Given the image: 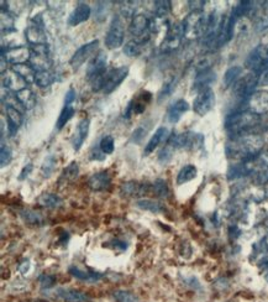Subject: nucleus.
<instances>
[{"mask_svg": "<svg viewBox=\"0 0 268 302\" xmlns=\"http://www.w3.org/2000/svg\"><path fill=\"white\" fill-rule=\"evenodd\" d=\"M263 139L256 134H246L233 138L226 144V156L237 162L253 161L262 152Z\"/></svg>", "mask_w": 268, "mask_h": 302, "instance_id": "f257e3e1", "label": "nucleus"}, {"mask_svg": "<svg viewBox=\"0 0 268 302\" xmlns=\"http://www.w3.org/2000/svg\"><path fill=\"white\" fill-rule=\"evenodd\" d=\"M259 123V115L253 114V113L242 110V112L234 113L226 118L225 129L229 133L230 138H237L241 135L250 134L257 124Z\"/></svg>", "mask_w": 268, "mask_h": 302, "instance_id": "f03ea898", "label": "nucleus"}, {"mask_svg": "<svg viewBox=\"0 0 268 302\" xmlns=\"http://www.w3.org/2000/svg\"><path fill=\"white\" fill-rule=\"evenodd\" d=\"M208 15L203 12H190L189 15L184 19L183 25L184 37L189 40L203 37L208 32Z\"/></svg>", "mask_w": 268, "mask_h": 302, "instance_id": "7ed1b4c3", "label": "nucleus"}, {"mask_svg": "<svg viewBox=\"0 0 268 302\" xmlns=\"http://www.w3.org/2000/svg\"><path fill=\"white\" fill-rule=\"evenodd\" d=\"M175 149H187V150H197L204 144V137L199 133L187 132L182 134H172L168 139Z\"/></svg>", "mask_w": 268, "mask_h": 302, "instance_id": "20e7f679", "label": "nucleus"}, {"mask_svg": "<svg viewBox=\"0 0 268 302\" xmlns=\"http://www.w3.org/2000/svg\"><path fill=\"white\" fill-rule=\"evenodd\" d=\"M246 67L256 74L268 70V46L258 45L250 52L245 62Z\"/></svg>", "mask_w": 268, "mask_h": 302, "instance_id": "39448f33", "label": "nucleus"}, {"mask_svg": "<svg viewBox=\"0 0 268 302\" xmlns=\"http://www.w3.org/2000/svg\"><path fill=\"white\" fill-rule=\"evenodd\" d=\"M124 37H125V29H124L123 19L119 15H115L110 23L106 35H105V46L109 50L119 49L123 46Z\"/></svg>", "mask_w": 268, "mask_h": 302, "instance_id": "423d86ee", "label": "nucleus"}, {"mask_svg": "<svg viewBox=\"0 0 268 302\" xmlns=\"http://www.w3.org/2000/svg\"><path fill=\"white\" fill-rule=\"evenodd\" d=\"M184 36L183 31V25L179 23L171 24L167 26V32L161 44V52L164 54H168V52L175 51L181 45L182 37Z\"/></svg>", "mask_w": 268, "mask_h": 302, "instance_id": "0eeeda50", "label": "nucleus"}, {"mask_svg": "<svg viewBox=\"0 0 268 302\" xmlns=\"http://www.w3.org/2000/svg\"><path fill=\"white\" fill-rule=\"evenodd\" d=\"M258 77L259 74L253 73V72L241 77L233 85V92L235 96L239 97V98H241L245 102L248 97L255 93L256 87L258 85Z\"/></svg>", "mask_w": 268, "mask_h": 302, "instance_id": "6e6552de", "label": "nucleus"}, {"mask_svg": "<svg viewBox=\"0 0 268 302\" xmlns=\"http://www.w3.org/2000/svg\"><path fill=\"white\" fill-rule=\"evenodd\" d=\"M31 57H30V65L34 67L36 72L38 71H49L52 65L51 57H49L48 47L47 45L31 46Z\"/></svg>", "mask_w": 268, "mask_h": 302, "instance_id": "1a4fd4ad", "label": "nucleus"}, {"mask_svg": "<svg viewBox=\"0 0 268 302\" xmlns=\"http://www.w3.org/2000/svg\"><path fill=\"white\" fill-rule=\"evenodd\" d=\"M252 182L256 186L268 184V150L261 152L252 161Z\"/></svg>", "mask_w": 268, "mask_h": 302, "instance_id": "9d476101", "label": "nucleus"}, {"mask_svg": "<svg viewBox=\"0 0 268 302\" xmlns=\"http://www.w3.org/2000/svg\"><path fill=\"white\" fill-rule=\"evenodd\" d=\"M245 110L253 113V114L261 115L268 113V92L258 91L252 96L248 97L244 102Z\"/></svg>", "mask_w": 268, "mask_h": 302, "instance_id": "9b49d317", "label": "nucleus"}, {"mask_svg": "<svg viewBox=\"0 0 268 302\" xmlns=\"http://www.w3.org/2000/svg\"><path fill=\"white\" fill-rule=\"evenodd\" d=\"M98 46H99V41L93 40L90 41V42L85 44V45L79 47V49L74 52L73 56H72L70 60V65L72 70L73 71L79 70V68L84 65L85 61L89 60L90 56H92L94 52L98 50Z\"/></svg>", "mask_w": 268, "mask_h": 302, "instance_id": "f8f14e48", "label": "nucleus"}, {"mask_svg": "<svg viewBox=\"0 0 268 302\" xmlns=\"http://www.w3.org/2000/svg\"><path fill=\"white\" fill-rule=\"evenodd\" d=\"M215 105V93L212 92L211 88L204 90L198 93L197 98L194 99V104H193V109L198 115H205L208 114L210 110L214 108Z\"/></svg>", "mask_w": 268, "mask_h": 302, "instance_id": "ddd939ff", "label": "nucleus"}, {"mask_svg": "<svg viewBox=\"0 0 268 302\" xmlns=\"http://www.w3.org/2000/svg\"><path fill=\"white\" fill-rule=\"evenodd\" d=\"M3 56H5L7 61L12 65H21V63H29L31 57V50L26 46H15L7 49V51H2Z\"/></svg>", "mask_w": 268, "mask_h": 302, "instance_id": "4468645a", "label": "nucleus"}, {"mask_svg": "<svg viewBox=\"0 0 268 302\" xmlns=\"http://www.w3.org/2000/svg\"><path fill=\"white\" fill-rule=\"evenodd\" d=\"M128 76H129V67H125V66H121V67L110 70L106 83H105V87L103 90L104 93L110 94L114 92V91L117 90L119 85L123 83L124 79H125Z\"/></svg>", "mask_w": 268, "mask_h": 302, "instance_id": "2eb2a0df", "label": "nucleus"}, {"mask_svg": "<svg viewBox=\"0 0 268 302\" xmlns=\"http://www.w3.org/2000/svg\"><path fill=\"white\" fill-rule=\"evenodd\" d=\"M106 63H108V56L104 51H99L93 60L90 61L89 65L87 67V78L92 79L94 77L99 76V74L104 73L106 71Z\"/></svg>", "mask_w": 268, "mask_h": 302, "instance_id": "dca6fc26", "label": "nucleus"}, {"mask_svg": "<svg viewBox=\"0 0 268 302\" xmlns=\"http://www.w3.org/2000/svg\"><path fill=\"white\" fill-rule=\"evenodd\" d=\"M89 128L90 120L88 118H83L82 120H79V123L77 124L73 138H72V146H73V149L76 151L81 150L85 139L88 138V134H89Z\"/></svg>", "mask_w": 268, "mask_h": 302, "instance_id": "f3484780", "label": "nucleus"}, {"mask_svg": "<svg viewBox=\"0 0 268 302\" xmlns=\"http://www.w3.org/2000/svg\"><path fill=\"white\" fill-rule=\"evenodd\" d=\"M148 26H150V19H148L145 14H136V15L132 18L129 31L130 34L134 35L136 38H139L150 34V32H148Z\"/></svg>", "mask_w": 268, "mask_h": 302, "instance_id": "a211bd4d", "label": "nucleus"}, {"mask_svg": "<svg viewBox=\"0 0 268 302\" xmlns=\"http://www.w3.org/2000/svg\"><path fill=\"white\" fill-rule=\"evenodd\" d=\"M90 15H92L90 5L83 2L78 3V5L74 8L73 12L71 13L70 18H68V25L70 26H78V25L87 21L90 18Z\"/></svg>", "mask_w": 268, "mask_h": 302, "instance_id": "6ab92c4d", "label": "nucleus"}, {"mask_svg": "<svg viewBox=\"0 0 268 302\" xmlns=\"http://www.w3.org/2000/svg\"><path fill=\"white\" fill-rule=\"evenodd\" d=\"M25 38L31 46L47 45V36L42 26L31 24L25 30Z\"/></svg>", "mask_w": 268, "mask_h": 302, "instance_id": "aec40b11", "label": "nucleus"}, {"mask_svg": "<svg viewBox=\"0 0 268 302\" xmlns=\"http://www.w3.org/2000/svg\"><path fill=\"white\" fill-rule=\"evenodd\" d=\"M5 107V115L8 119V132H9L10 137H14L23 124L24 116L23 112L16 108L10 107V105H4Z\"/></svg>", "mask_w": 268, "mask_h": 302, "instance_id": "412c9836", "label": "nucleus"}, {"mask_svg": "<svg viewBox=\"0 0 268 302\" xmlns=\"http://www.w3.org/2000/svg\"><path fill=\"white\" fill-rule=\"evenodd\" d=\"M170 137H171L170 130H168L167 128L161 126V128L157 129L156 132H154V134L151 137V139L148 140V143L146 144L145 150H143V155H145V156L151 155L152 152L158 148L159 144L167 143L168 139H170Z\"/></svg>", "mask_w": 268, "mask_h": 302, "instance_id": "4be33fe9", "label": "nucleus"}, {"mask_svg": "<svg viewBox=\"0 0 268 302\" xmlns=\"http://www.w3.org/2000/svg\"><path fill=\"white\" fill-rule=\"evenodd\" d=\"M2 83H3V87L7 88L8 91H13L14 93L24 90V88H26V85H27V83L25 82L20 76H18L15 72H13L12 70L5 72V73H3Z\"/></svg>", "mask_w": 268, "mask_h": 302, "instance_id": "5701e85b", "label": "nucleus"}, {"mask_svg": "<svg viewBox=\"0 0 268 302\" xmlns=\"http://www.w3.org/2000/svg\"><path fill=\"white\" fill-rule=\"evenodd\" d=\"M110 184H112V179H110V175L106 171L94 174L88 180V187L94 192H100V191L108 190L110 187Z\"/></svg>", "mask_w": 268, "mask_h": 302, "instance_id": "b1692460", "label": "nucleus"}, {"mask_svg": "<svg viewBox=\"0 0 268 302\" xmlns=\"http://www.w3.org/2000/svg\"><path fill=\"white\" fill-rule=\"evenodd\" d=\"M150 40V35H145L142 37L134 38V40H130L124 45L123 52L124 55H126L128 57H136L142 52L143 47H145L146 44Z\"/></svg>", "mask_w": 268, "mask_h": 302, "instance_id": "393cba45", "label": "nucleus"}, {"mask_svg": "<svg viewBox=\"0 0 268 302\" xmlns=\"http://www.w3.org/2000/svg\"><path fill=\"white\" fill-rule=\"evenodd\" d=\"M189 110V104L184 99H178L175 103L170 105L167 110V120L170 123L176 124L179 119L183 116L184 113H187Z\"/></svg>", "mask_w": 268, "mask_h": 302, "instance_id": "a878e982", "label": "nucleus"}, {"mask_svg": "<svg viewBox=\"0 0 268 302\" xmlns=\"http://www.w3.org/2000/svg\"><path fill=\"white\" fill-rule=\"evenodd\" d=\"M56 296L66 302H90V297L78 290L59 289L56 290Z\"/></svg>", "mask_w": 268, "mask_h": 302, "instance_id": "bb28decb", "label": "nucleus"}, {"mask_svg": "<svg viewBox=\"0 0 268 302\" xmlns=\"http://www.w3.org/2000/svg\"><path fill=\"white\" fill-rule=\"evenodd\" d=\"M215 79H217V74L211 70L199 73L195 77L194 83H193V90L197 91L198 93L204 90H208V88H210V84L215 82Z\"/></svg>", "mask_w": 268, "mask_h": 302, "instance_id": "cd10ccee", "label": "nucleus"}, {"mask_svg": "<svg viewBox=\"0 0 268 302\" xmlns=\"http://www.w3.org/2000/svg\"><path fill=\"white\" fill-rule=\"evenodd\" d=\"M36 201H37L38 206L49 209L60 208L63 204L62 198L59 197L57 195H55V193H42L41 196H38Z\"/></svg>", "mask_w": 268, "mask_h": 302, "instance_id": "c85d7f7f", "label": "nucleus"}, {"mask_svg": "<svg viewBox=\"0 0 268 302\" xmlns=\"http://www.w3.org/2000/svg\"><path fill=\"white\" fill-rule=\"evenodd\" d=\"M15 97L18 98V101L20 102V104L23 105L25 110H30L36 105V94L32 92L30 88H24V90L19 91L15 93Z\"/></svg>", "mask_w": 268, "mask_h": 302, "instance_id": "c756f323", "label": "nucleus"}, {"mask_svg": "<svg viewBox=\"0 0 268 302\" xmlns=\"http://www.w3.org/2000/svg\"><path fill=\"white\" fill-rule=\"evenodd\" d=\"M70 274L72 276H74L76 279L82 280V281H87V282H95L103 278L101 274L94 273V271L82 270V269H79L78 267H71Z\"/></svg>", "mask_w": 268, "mask_h": 302, "instance_id": "7c9ffc66", "label": "nucleus"}, {"mask_svg": "<svg viewBox=\"0 0 268 302\" xmlns=\"http://www.w3.org/2000/svg\"><path fill=\"white\" fill-rule=\"evenodd\" d=\"M12 71L15 72L18 76H20L25 82L29 84L30 82H34L36 71L34 70L30 63H21V65H14L12 66Z\"/></svg>", "mask_w": 268, "mask_h": 302, "instance_id": "2f4dec72", "label": "nucleus"}, {"mask_svg": "<svg viewBox=\"0 0 268 302\" xmlns=\"http://www.w3.org/2000/svg\"><path fill=\"white\" fill-rule=\"evenodd\" d=\"M147 192V185L137 182H126L121 186V193L125 196H142Z\"/></svg>", "mask_w": 268, "mask_h": 302, "instance_id": "473e14b6", "label": "nucleus"}, {"mask_svg": "<svg viewBox=\"0 0 268 302\" xmlns=\"http://www.w3.org/2000/svg\"><path fill=\"white\" fill-rule=\"evenodd\" d=\"M21 217L30 226H42L45 223V217L42 213L34 209H25L21 212Z\"/></svg>", "mask_w": 268, "mask_h": 302, "instance_id": "72a5a7b5", "label": "nucleus"}, {"mask_svg": "<svg viewBox=\"0 0 268 302\" xmlns=\"http://www.w3.org/2000/svg\"><path fill=\"white\" fill-rule=\"evenodd\" d=\"M55 79H56V76L51 71H38L35 74L34 83L37 87L46 88L49 87L55 82Z\"/></svg>", "mask_w": 268, "mask_h": 302, "instance_id": "f704fd0d", "label": "nucleus"}, {"mask_svg": "<svg viewBox=\"0 0 268 302\" xmlns=\"http://www.w3.org/2000/svg\"><path fill=\"white\" fill-rule=\"evenodd\" d=\"M198 170L195 166L193 165H187L184 167L181 168V171L178 172V176H177V184L178 185H183L187 184V182L192 181L193 179L197 177Z\"/></svg>", "mask_w": 268, "mask_h": 302, "instance_id": "c9c22d12", "label": "nucleus"}, {"mask_svg": "<svg viewBox=\"0 0 268 302\" xmlns=\"http://www.w3.org/2000/svg\"><path fill=\"white\" fill-rule=\"evenodd\" d=\"M74 113H76V109H74L73 104H65L63 105V109L61 110L59 119H57L56 123V128L57 130H61L68 121L73 118Z\"/></svg>", "mask_w": 268, "mask_h": 302, "instance_id": "e433bc0d", "label": "nucleus"}, {"mask_svg": "<svg viewBox=\"0 0 268 302\" xmlns=\"http://www.w3.org/2000/svg\"><path fill=\"white\" fill-rule=\"evenodd\" d=\"M242 73V67L240 66H234V67H230L228 71L224 74V87L229 88L231 85H234L235 83L240 79V76Z\"/></svg>", "mask_w": 268, "mask_h": 302, "instance_id": "4c0bfd02", "label": "nucleus"}, {"mask_svg": "<svg viewBox=\"0 0 268 302\" xmlns=\"http://www.w3.org/2000/svg\"><path fill=\"white\" fill-rule=\"evenodd\" d=\"M136 206L139 207L140 209L148 210V212H152V213H161L165 210V207L162 206V203H159V202L157 201H153V199H147V198L139 199V201L136 202Z\"/></svg>", "mask_w": 268, "mask_h": 302, "instance_id": "58836bf2", "label": "nucleus"}, {"mask_svg": "<svg viewBox=\"0 0 268 302\" xmlns=\"http://www.w3.org/2000/svg\"><path fill=\"white\" fill-rule=\"evenodd\" d=\"M172 3L170 0H157L154 2V18L165 19L172 9Z\"/></svg>", "mask_w": 268, "mask_h": 302, "instance_id": "ea45409f", "label": "nucleus"}, {"mask_svg": "<svg viewBox=\"0 0 268 302\" xmlns=\"http://www.w3.org/2000/svg\"><path fill=\"white\" fill-rule=\"evenodd\" d=\"M153 192L158 198H168L170 197V187L165 180L158 179L153 182Z\"/></svg>", "mask_w": 268, "mask_h": 302, "instance_id": "a19ab883", "label": "nucleus"}, {"mask_svg": "<svg viewBox=\"0 0 268 302\" xmlns=\"http://www.w3.org/2000/svg\"><path fill=\"white\" fill-rule=\"evenodd\" d=\"M57 165V160L53 155H48L46 157L45 161H43L42 166H41V174H42L43 177H49L52 174H53L55 168H56Z\"/></svg>", "mask_w": 268, "mask_h": 302, "instance_id": "79ce46f5", "label": "nucleus"}, {"mask_svg": "<svg viewBox=\"0 0 268 302\" xmlns=\"http://www.w3.org/2000/svg\"><path fill=\"white\" fill-rule=\"evenodd\" d=\"M78 172H79L78 163H77L76 161H73V162H71L70 165L65 168V170H63L61 180H65L66 182L73 181L74 179H77V177H78Z\"/></svg>", "mask_w": 268, "mask_h": 302, "instance_id": "37998d69", "label": "nucleus"}, {"mask_svg": "<svg viewBox=\"0 0 268 302\" xmlns=\"http://www.w3.org/2000/svg\"><path fill=\"white\" fill-rule=\"evenodd\" d=\"M99 148H100V150L103 151L105 155L113 154L115 149L114 138H113L112 135H105V137L101 138V140L99 141Z\"/></svg>", "mask_w": 268, "mask_h": 302, "instance_id": "c03bdc74", "label": "nucleus"}, {"mask_svg": "<svg viewBox=\"0 0 268 302\" xmlns=\"http://www.w3.org/2000/svg\"><path fill=\"white\" fill-rule=\"evenodd\" d=\"M175 87H176V79L175 78L167 79V81L164 83V85H162L161 91H159L158 102H162V101H165L166 98H168V97L172 94Z\"/></svg>", "mask_w": 268, "mask_h": 302, "instance_id": "a18cd8bd", "label": "nucleus"}, {"mask_svg": "<svg viewBox=\"0 0 268 302\" xmlns=\"http://www.w3.org/2000/svg\"><path fill=\"white\" fill-rule=\"evenodd\" d=\"M120 7V13L124 18H131L135 16V12L139 8V2H123Z\"/></svg>", "mask_w": 268, "mask_h": 302, "instance_id": "49530a36", "label": "nucleus"}, {"mask_svg": "<svg viewBox=\"0 0 268 302\" xmlns=\"http://www.w3.org/2000/svg\"><path fill=\"white\" fill-rule=\"evenodd\" d=\"M114 298L117 302H139V298L135 293L125 290H118L114 292Z\"/></svg>", "mask_w": 268, "mask_h": 302, "instance_id": "de8ad7c7", "label": "nucleus"}, {"mask_svg": "<svg viewBox=\"0 0 268 302\" xmlns=\"http://www.w3.org/2000/svg\"><path fill=\"white\" fill-rule=\"evenodd\" d=\"M173 152H175V148H173V145L171 143H166L165 148L162 149L161 151H159L158 154V161L161 163H167L171 161V159H172L173 156Z\"/></svg>", "mask_w": 268, "mask_h": 302, "instance_id": "09e8293b", "label": "nucleus"}, {"mask_svg": "<svg viewBox=\"0 0 268 302\" xmlns=\"http://www.w3.org/2000/svg\"><path fill=\"white\" fill-rule=\"evenodd\" d=\"M194 67H195V72H197V74L203 73V72H205V71H209L210 67H211V60H210L208 56L199 58V60L197 61V63L194 65Z\"/></svg>", "mask_w": 268, "mask_h": 302, "instance_id": "8fccbe9b", "label": "nucleus"}, {"mask_svg": "<svg viewBox=\"0 0 268 302\" xmlns=\"http://www.w3.org/2000/svg\"><path fill=\"white\" fill-rule=\"evenodd\" d=\"M13 159L12 150H10L8 146H5L4 144H2V151H0V163H2V167L9 165L10 161Z\"/></svg>", "mask_w": 268, "mask_h": 302, "instance_id": "3c124183", "label": "nucleus"}, {"mask_svg": "<svg viewBox=\"0 0 268 302\" xmlns=\"http://www.w3.org/2000/svg\"><path fill=\"white\" fill-rule=\"evenodd\" d=\"M89 157L90 160H94V161H103V160H105V154L100 150L99 144L98 146H93L92 150L89 152Z\"/></svg>", "mask_w": 268, "mask_h": 302, "instance_id": "603ef678", "label": "nucleus"}, {"mask_svg": "<svg viewBox=\"0 0 268 302\" xmlns=\"http://www.w3.org/2000/svg\"><path fill=\"white\" fill-rule=\"evenodd\" d=\"M56 282V278L53 275H42L40 278V285L42 289H49Z\"/></svg>", "mask_w": 268, "mask_h": 302, "instance_id": "864d4df0", "label": "nucleus"}, {"mask_svg": "<svg viewBox=\"0 0 268 302\" xmlns=\"http://www.w3.org/2000/svg\"><path fill=\"white\" fill-rule=\"evenodd\" d=\"M148 132V128H143V125H141L137 128L136 130H134V133H132V138L131 140L134 141V143H139L143 139V138L146 137V133Z\"/></svg>", "mask_w": 268, "mask_h": 302, "instance_id": "5fc2aeb1", "label": "nucleus"}, {"mask_svg": "<svg viewBox=\"0 0 268 302\" xmlns=\"http://www.w3.org/2000/svg\"><path fill=\"white\" fill-rule=\"evenodd\" d=\"M108 4H109L108 2H98V3H96L95 15L96 16H101V18H105V16H106L108 10H109V5H108Z\"/></svg>", "mask_w": 268, "mask_h": 302, "instance_id": "6e6d98bb", "label": "nucleus"}, {"mask_svg": "<svg viewBox=\"0 0 268 302\" xmlns=\"http://www.w3.org/2000/svg\"><path fill=\"white\" fill-rule=\"evenodd\" d=\"M267 254L268 253V234L266 237L262 238V240L259 243H257L256 245V254Z\"/></svg>", "mask_w": 268, "mask_h": 302, "instance_id": "4d7b16f0", "label": "nucleus"}, {"mask_svg": "<svg viewBox=\"0 0 268 302\" xmlns=\"http://www.w3.org/2000/svg\"><path fill=\"white\" fill-rule=\"evenodd\" d=\"M76 97H77L76 91H74L73 88H70V90L67 91V93H66L65 104H73L74 101H76Z\"/></svg>", "mask_w": 268, "mask_h": 302, "instance_id": "13d9d810", "label": "nucleus"}, {"mask_svg": "<svg viewBox=\"0 0 268 302\" xmlns=\"http://www.w3.org/2000/svg\"><path fill=\"white\" fill-rule=\"evenodd\" d=\"M32 168H34V166H32V163H27L26 166H25V167L23 168V170H21V172H20V175H19V180H25L26 179L27 176H29L30 174H31V171H32Z\"/></svg>", "mask_w": 268, "mask_h": 302, "instance_id": "bf43d9fd", "label": "nucleus"}, {"mask_svg": "<svg viewBox=\"0 0 268 302\" xmlns=\"http://www.w3.org/2000/svg\"><path fill=\"white\" fill-rule=\"evenodd\" d=\"M192 12H203V7L205 2H189Z\"/></svg>", "mask_w": 268, "mask_h": 302, "instance_id": "052dcab7", "label": "nucleus"}, {"mask_svg": "<svg viewBox=\"0 0 268 302\" xmlns=\"http://www.w3.org/2000/svg\"><path fill=\"white\" fill-rule=\"evenodd\" d=\"M114 244H113V246H114V248H119L120 249V250H125L126 249V244L124 242H119V240H114Z\"/></svg>", "mask_w": 268, "mask_h": 302, "instance_id": "680f3d73", "label": "nucleus"}, {"mask_svg": "<svg viewBox=\"0 0 268 302\" xmlns=\"http://www.w3.org/2000/svg\"><path fill=\"white\" fill-rule=\"evenodd\" d=\"M7 58H5V56H3L2 55V74L5 73V65H7Z\"/></svg>", "mask_w": 268, "mask_h": 302, "instance_id": "e2e57ef3", "label": "nucleus"}, {"mask_svg": "<svg viewBox=\"0 0 268 302\" xmlns=\"http://www.w3.org/2000/svg\"><path fill=\"white\" fill-rule=\"evenodd\" d=\"M29 267H30V264H29V262H25V264L23 265V267H20V271L23 274H25L27 271V269H29Z\"/></svg>", "mask_w": 268, "mask_h": 302, "instance_id": "0e129e2a", "label": "nucleus"}, {"mask_svg": "<svg viewBox=\"0 0 268 302\" xmlns=\"http://www.w3.org/2000/svg\"><path fill=\"white\" fill-rule=\"evenodd\" d=\"M264 224H266V227L268 228V218L266 220V222H264Z\"/></svg>", "mask_w": 268, "mask_h": 302, "instance_id": "69168bd1", "label": "nucleus"}]
</instances>
